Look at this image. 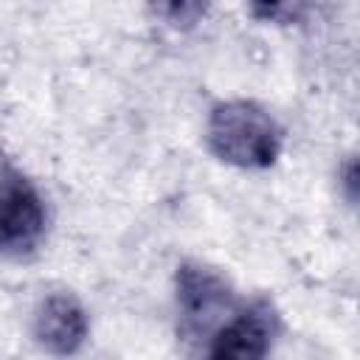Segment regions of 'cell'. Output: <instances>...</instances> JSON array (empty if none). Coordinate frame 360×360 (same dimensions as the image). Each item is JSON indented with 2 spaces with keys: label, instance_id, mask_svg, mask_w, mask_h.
I'll return each mask as SVG.
<instances>
[{
  "label": "cell",
  "instance_id": "obj_2",
  "mask_svg": "<svg viewBox=\"0 0 360 360\" xmlns=\"http://www.w3.org/2000/svg\"><path fill=\"white\" fill-rule=\"evenodd\" d=\"M228 276L202 262H183L174 273V312L183 343L200 349L205 338L239 307Z\"/></svg>",
  "mask_w": 360,
  "mask_h": 360
},
{
  "label": "cell",
  "instance_id": "obj_6",
  "mask_svg": "<svg viewBox=\"0 0 360 360\" xmlns=\"http://www.w3.org/2000/svg\"><path fill=\"white\" fill-rule=\"evenodd\" d=\"M205 8L208 6H202V3H158V6H152V14L155 17H160V20H166V22H174V25H180V22H197L202 14H205Z\"/></svg>",
  "mask_w": 360,
  "mask_h": 360
},
{
  "label": "cell",
  "instance_id": "obj_5",
  "mask_svg": "<svg viewBox=\"0 0 360 360\" xmlns=\"http://www.w3.org/2000/svg\"><path fill=\"white\" fill-rule=\"evenodd\" d=\"M31 338L51 357H73L90 338V315L82 298L70 290L45 292L31 315Z\"/></svg>",
  "mask_w": 360,
  "mask_h": 360
},
{
  "label": "cell",
  "instance_id": "obj_8",
  "mask_svg": "<svg viewBox=\"0 0 360 360\" xmlns=\"http://www.w3.org/2000/svg\"><path fill=\"white\" fill-rule=\"evenodd\" d=\"M338 186H340L343 197L354 205V200H357V158L354 155H346V160L338 166Z\"/></svg>",
  "mask_w": 360,
  "mask_h": 360
},
{
  "label": "cell",
  "instance_id": "obj_3",
  "mask_svg": "<svg viewBox=\"0 0 360 360\" xmlns=\"http://www.w3.org/2000/svg\"><path fill=\"white\" fill-rule=\"evenodd\" d=\"M48 200L37 180L0 155V259L34 253L48 233Z\"/></svg>",
  "mask_w": 360,
  "mask_h": 360
},
{
  "label": "cell",
  "instance_id": "obj_7",
  "mask_svg": "<svg viewBox=\"0 0 360 360\" xmlns=\"http://www.w3.org/2000/svg\"><path fill=\"white\" fill-rule=\"evenodd\" d=\"M307 6L298 3H256L250 6V14L264 20V22H298Z\"/></svg>",
  "mask_w": 360,
  "mask_h": 360
},
{
  "label": "cell",
  "instance_id": "obj_1",
  "mask_svg": "<svg viewBox=\"0 0 360 360\" xmlns=\"http://www.w3.org/2000/svg\"><path fill=\"white\" fill-rule=\"evenodd\" d=\"M208 152L236 169H270L284 149V127L253 98H222L205 115Z\"/></svg>",
  "mask_w": 360,
  "mask_h": 360
},
{
  "label": "cell",
  "instance_id": "obj_4",
  "mask_svg": "<svg viewBox=\"0 0 360 360\" xmlns=\"http://www.w3.org/2000/svg\"><path fill=\"white\" fill-rule=\"evenodd\" d=\"M281 332V315L267 295L239 301V307L205 338L197 360H267Z\"/></svg>",
  "mask_w": 360,
  "mask_h": 360
}]
</instances>
